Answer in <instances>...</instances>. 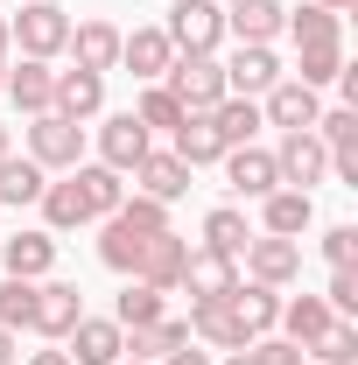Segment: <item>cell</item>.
Returning a JSON list of instances; mask_svg holds the SVG:
<instances>
[{
	"instance_id": "obj_1",
	"label": "cell",
	"mask_w": 358,
	"mask_h": 365,
	"mask_svg": "<svg viewBox=\"0 0 358 365\" xmlns=\"http://www.w3.org/2000/svg\"><path fill=\"white\" fill-rule=\"evenodd\" d=\"M7 36H14L21 56L56 63L63 43H71V7H56V0H21V14H7Z\"/></svg>"
},
{
	"instance_id": "obj_2",
	"label": "cell",
	"mask_w": 358,
	"mask_h": 365,
	"mask_svg": "<svg viewBox=\"0 0 358 365\" xmlns=\"http://www.w3.org/2000/svg\"><path fill=\"white\" fill-rule=\"evenodd\" d=\"M162 36L176 43V56H218V43H225V7H218V0H176L169 21H162Z\"/></svg>"
},
{
	"instance_id": "obj_3",
	"label": "cell",
	"mask_w": 358,
	"mask_h": 365,
	"mask_svg": "<svg viewBox=\"0 0 358 365\" xmlns=\"http://www.w3.org/2000/svg\"><path fill=\"white\" fill-rule=\"evenodd\" d=\"M218 71H225V98H267V91L288 78L281 56H274V43H239Z\"/></svg>"
},
{
	"instance_id": "obj_4",
	"label": "cell",
	"mask_w": 358,
	"mask_h": 365,
	"mask_svg": "<svg viewBox=\"0 0 358 365\" xmlns=\"http://www.w3.org/2000/svg\"><path fill=\"white\" fill-rule=\"evenodd\" d=\"M29 162H43V169H78L85 162V127L78 120H63V113H36L29 120Z\"/></svg>"
},
{
	"instance_id": "obj_5",
	"label": "cell",
	"mask_w": 358,
	"mask_h": 365,
	"mask_svg": "<svg viewBox=\"0 0 358 365\" xmlns=\"http://www.w3.org/2000/svg\"><path fill=\"white\" fill-rule=\"evenodd\" d=\"M239 260H246V281H260V288H288V281H302V239L253 232Z\"/></svg>"
},
{
	"instance_id": "obj_6",
	"label": "cell",
	"mask_w": 358,
	"mask_h": 365,
	"mask_svg": "<svg viewBox=\"0 0 358 365\" xmlns=\"http://www.w3.org/2000/svg\"><path fill=\"white\" fill-rule=\"evenodd\" d=\"M274 169H281V190H316V182L330 176V148L316 140V127H295V134H281V148H274Z\"/></svg>"
},
{
	"instance_id": "obj_7",
	"label": "cell",
	"mask_w": 358,
	"mask_h": 365,
	"mask_svg": "<svg viewBox=\"0 0 358 365\" xmlns=\"http://www.w3.org/2000/svg\"><path fill=\"white\" fill-rule=\"evenodd\" d=\"M85 317V295H78V281H63V274H43L36 281V309H29V330L36 337H71V323Z\"/></svg>"
},
{
	"instance_id": "obj_8",
	"label": "cell",
	"mask_w": 358,
	"mask_h": 365,
	"mask_svg": "<svg viewBox=\"0 0 358 365\" xmlns=\"http://www.w3.org/2000/svg\"><path fill=\"white\" fill-rule=\"evenodd\" d=\"M162 85L176 91L183 113H211V106L225 98V71H218V56H176Z\"/></svg>"
},
{
	"instance_id": "obj_9",
	"label": "cell",
	"mask_w": 358,
	"mask_h": 365,
	"mask_svg": "<svg viewBox=\"0 0 358 365\" xmlns=\"http://www.w3.org/2000/svg\"><path fill=\"white\" fill-rule=\"evenodd\" d=\"M120 36H127V29H113V21H106V14H85V21H71V63H78V71H98V78H106V71H120Z\"/></svg>"
},
{
	"instance_id": "obj_10",
	"label": "cell",
	"mask_w": 358,
	"mask_h": 365,
	"mask_svg": "<svg viewBox=\"0 0 358 365\" xmlns=\"http://www.w3.org/2000/svg\"><path fill=\"white\" fill-rule=\"evenodd\" d=\"M190 176H197V169L183 162L176 148H148V155L134 162V190H140V197H155V204H176V197H190Z\"/></svg>"
},
{
	"instance_id": "obj_11",
	"label": "cell",
	"mask_w": 358,
	"mask_h": 365,
	"mask_svg": "<svg viewBox=\"0 0 358 365\" xmlns=\"http://www.w3.org/2000/svg\"><path fill=\"white\" fill-rule=\"evenodd\" d=\"M316 140L330 148V176L358 190V106H330V113H316Z\"/></svg>"
},
{
	"instance_id": "obj_12",
	"label": "cell",
	"mask_w": 358,
	"mask_h": 365,
	"mask_svg": "<svg viewBox=\"0 0 358 365\" xmlns=\"http://www.w3.org/2000/svg\"><path fill=\"white\" fill-rule=\"evenodd\" d=\"M176 63V43L162 29H127L120 36V71H134V85H162Z\"/></svg>"
},
{
	"instance_id": "obj_13",
	"label": "cell",
	"mask_w": 358,
	"mask_h": 365,
	"mask_svg": "<svg viewBox=\"0 0 358 365\" xmlns=\"http://www.w3.org/2000/svg\"><path fill=\"white\" fill-rule=\"evenodd\" d=\"M63 344H71V365H120L127 359V330L113 317H78Z\"/></svg>"
},
{
	"instance_id": "obj_14",
	"label": "cell",
	"mask_w": 358,
	"mask_h": 365,
	"mask_svg": "<svg viewBox=\"0 0 358 365\" xmlns=\"http://www.w3.org/2000/svg\"><path fill=\"white\" fill-rule=\"evenodd\" d=\"M176 288H190V302H225L232 288H239V260H225V253H211V246H197L190 260H183V281Z\"/></svg>"
},
{
	"instance_id": "obj_15",
	"label": "cell",
	"mask_w": 358,
	"mask_h": 365,
	"mask_svg": "<svg viewBox=\"0 0 358 365\" xmlns=\"http://www.w3.org/2000/svg\"><path fill=\"white\" fill-rule=\"evenodd\" d=\"M148 148H155V134L140 127L134 113H113V120L98 127V162H106V169H120V176H134V162L148 155Z\"/></svg>"
},
{
	"instance_id": "obj_16",
	"label": "cell",
	"mask_w": 358,
	"mask_h": 365,
	"mask_svg": "<svg viewBox=\"0 0 358 365\" xmlns=\"http://www.w3.org/2000/svg\"><path fill=\"white\" fill-rule=\"evenodd\" d=\"M0 267L14 274V281H43V274H56V232H14L7 246H0Z\"/></svg>"
},
{
	"instance_id": "obj_17",
	"label": "cell",
	"mask_w": 358,
	"mask_h": 365,
	"mask_svg": "<svg viewBox=\"0 0 358 365\" xmlns=\"http://www.w3.org/2000/svg\"><path fill=\"white\" fill-rule=\"evenodd\" d=\"M190 337H204L211 351H246L253 344V330L239 323L232 302H190Z\"/></svg>"
},
{
	"instance_id": "obj_18",
	"label": "cell",
	"mask_w": 358,
	"mask_h": 365,
	"mask_svg": "<svg viewBox=\"0 0 358 365\" xmlns=\"http://www.w3.org/2000/svg\"><path fill=\"white\" fill-rule=\"evenodd\" d=\"M316 113H323V98L310 85H295V78H281V85L260 98V120L281 127V134H295V127H316Z\"/></svg>"
},
{
	"instance_id": "obj_19",
	"label": "cell",
	"mask_w": 358,
	"mask_h": 365,
	"mask_svg": "<svg viewBox=\"0 0 358 365\" xmlns=\"http://www.w3.org/2000/svg\"><path fill=\"white\" fill-rule=\"evenodd\" d=\"M310 225H316V197H310V190H267V197H260V232H274V239H302Z\"/></svg>"
},
{
	"instance_id": "obj_20",
	"label": "cell",
	"mask_w": 358,
	"mask_h": 365,
	"mask_svg": "<svg viewBox=\"0 0 358 365\" xmlns=\"http://www.w3.org/2000/svg\"><path fill=\"white\" fill-rule=\"evenodd\" d=\"M225 182L239 190V197H267V190H281V169H274L267 148H225Z\"/></svg>"
},
{
	"instance_id": "obj_21",
	"label": "cell",
	"mask_w": 358,
	"mask_h": 365,
	"mask_svg": "<svg viewBox=\"0 0 358 365\" xmlns=\"http://www.w3.org/2000/svg\"><path fill=\"white\" fill-rule=\"evenodd\" d=\"M183 260H190V239H176V232H155L148 246H140V267H134V281H148V288H176L183 281Z\"/></svg>"
},
{
	"instance_id": "obj_22",
	"label": "cell",
	"mask_w": 358,
	"mask_h": 365,
	"mask_svg": "<svg viewBox=\"0 0 358 365\" xmlns=\"http://www.w3.org/2000/svg\"><path fill=\"white\" fill-rule=\"evenodd\" d=\"M0 91H7L29 120H36V113H49V106H56V71H49V63H36V56H21V63H7V85H0Z\"/></svg>"
},
{
	"instance_id": "obj_23",
	"label": "cell",
	"mask_w": 358,
	"mask_h": 365,
	"mask_svg": "<svg viewBox=\"0 0 358 365\" xmlns=\"http://www.w3.org/2000/svg\"><path fill=\"white\" fill-rule=\"evenodd\" d=\"M71 182H78V197H85L91 225H98V218H113V211L127 204V176H120V169H106V162H78Z\"/></svg>"
},
{
	"instance_id": "obj_24",
	"label": "cell",
	"mask_w": 358,
	"mask_h": 365,
	"mask_svg": "<svg viewBox=\"0 0 358 365\" xmlns=\"http://www.w3.org/2000/svg\"><path fill=\"white\" fill-rule=\"evenodd\" d=\"M281 21H288L281 0H232V7H225V36H232V43H274Z\"/></svg>"
},
{
	"instance_id": "obj_25",
	"label": "cell",
	"mask_w": 358,
	"mask_h": 365,
	"mask_svg": "<svg viewBox=\"0 0 358 365\" xmlns=\"http://www.w3.org/2000/svg\"><path fill=\"white\" fill-rule=\"evenodd\" d=\"M98 106H106V78H98V71H78V63H71V71H56V106H49V113H63V120H78V127H85Z\"/></svg>"
},
{
	"instance_id": "obj_26",
	"label": "cell",
	"mask_w": 358,
	"mask_h": 365,
	"mask_svg": "<svg viewBox=\"0 0 358 365\" xmlns=\"http://www.w3.org/2000/svg\"><path fill=\"white\" fill-rule=\"evenodd\" d=\"M330 323H337V317H330V302H323V295H281V323H274V330H281L288 344H302V351H310Z\"/></svg>"
},
{
	"instance_id": "obj_27",
	"label": "cell",
	"mask_w": 358,
	"mask_h": 365,
	"mask_svg": "<svg viewBox=\"0 0 358 365\" xmlns=\"http://www.w3.org/2000/svg\"><path fill=\"white\" fill-rule=\"evenodd\" d=\"M281 36H295V49H323V43H344V14H330V7H288V21H281Z\"/></svg>"
},
{
	"instance_id": "obj_28",
	"label": "cell",
	"mask_w": 358,
	"mask_h": 365,
	"mask_svg": "<svg viewBox=\"0 0 358 365\" xmlns=\"http://www.w3.org/2000/svg\"><path fill=\"white\" fill-rule=\"evenodd\" d=\"M176 155L190 162V169H211V162H225V140H218V127H211V113H183V127L176 134Z\"/></svg>"
},
{
	"instance_id": "obj_29",
	"label": "cell",
	"mask_w": 358,
	"mask_h": 365,
	"mask_svg": "<svg viewBox=\"0 0 358 365\" xmlns=\"http://www.w3.org/2000/svg\"><path fill=\"white\" fill-rule=\"evenodd\" d=\"M36 204H43V232H56V239L78 232V225H91V211H85V197H78V182H71V176H63V182H43Z\"/></svg>"
},
{
	"instance_id": "obj_30",
	"label": "cell",
	"mask_w": 358,
	"mask_h": 365,
	"mask_svg": "<svg viewBox=\"0 0 358 365\" xmlns=\"http://www.w3.org/2000/svg\"><path fill=\"white\" fill-rule=\"evenodd\" d=\"M183 344H190V323L183 317H155V323H140V330H127V351L148 359V365H162L169 351H183Z\"/></svg>"
},
{
	"instance_id": "obj_31",
	"label": "cell",
	"mask_w": 358,
	"mask_h": 365,
	"mask_svg": "<svg viewBox=\"0 0 358 365\" xmlns=\"http://www.w3.org/2000/svg\"><path fill=\"white\" fill-rule=\"evenodd\" d=\"M211 127H218L225 148H253V134L267 127V120H260V98H218V106H211Z\"/></svg>"
},
{
	"instance_id": "obj_32",
	"label": "cell",
	"mask_w": 358,
	"mask_h": 365,
	"mask_svg": "<svg viewBox=\"0 0 358 365\" xmlns=\"http://www.w3.org/2000/svg\"><path fill=\"white\" fill-rule=\"evenodd\" d=\"M225 302L239 309V323H246L253 337H267L274 323H281V288H260V281H239V288H232Z\"/></svg>"
},
{
	"instance_id": "obj_33",
	"label": "cell",
	"mask_w": 358,
	"mask_h": 365,
	"mask_svg": "<svg viewBox=\"0 0 358 365\" xmlns=\"http://www.w3.org/2000/svg\"><path fill=\"white\" fill-rule=\"evenodd\" d=\"M98 260H106V267L113 274H134L140 267V246H148V239H155V232H134V225H120V218H98Z\"/></svg>"
},
{
	"instance_id": "obj_34",
	"label": "cell",
	"mask_w": 358,
	"mask_h": 365,
	"mask_svg": "<svg viewBox=\"0 0 358 365\" xmlns=\"http://www.w3.org/2000/svg\"><path fill=\"white\" fill-rule=\"evenodd\" d=\"M246 239H253V225H246V211H239V204H218V211H204V246H211V253L239 260V253H246Z\"/></svg>"
},
{
	"instance_id": "obj_35",
	"label": "cell",
	"mask_w": 358,
	"mask_h": 365,
	"mask_svg": "<svg viewBox=\"0 0 358 365\" xmlns=\"http://www.w3.org/2000/svg\"><path fill=\"white\" fill-rule=\"evenodd\" d=\"M43 182H49L43 162H29V155H7V162H0V204H36V197H43Z\"/></svg>"
},
{
	"instance_id": "obj_36",
	"label": "cell",
	"mask_w": 358,
	"mask_h": 365,
	"mask_svg": "<svg viewBox=\"0 0 358 365\" xmlns=\"http://www.w3.org/2000/svg\"><path fill=\"white\" fill-rule=\"evenodd\" d=\"M295 85H310V91H323V85H337L344 78V43H323V49H295V71H288Z\"/></svg>"
},
{
	"instance_id": "obj_37",
	"label": "cell",
	"mask_w": 358,
	"mask_h": 365,
	"mask_svg": "<svg viewBox=\"0 0 358 365\" xmlns=\"http://www.w3.org/2000/svg\"><path fill=\"white\" fill-rule=\"evenodd\" d=\"M134 120L148 127V134H176V127H183L176 91H169V85H140V98H134Z\"/></svg>"
},
{
	"instance_id": "obj_38",
	"label": "cell",
	"mask_w": 358,
	"mask_h": 365,
	"mask_svg": "<svg viewBox=\"0 0 358 365\" xmlns=\"http://www.w3.org/2000/svg\"><path fill=\"white\" fill-rule=\"evenodd\" d=\"M162 302H169L162 288H148V281H127V288H120V302H113V323H120V330H140V323L162 317Z\"/></svg>"
},
{
	"instance_id": "obj_39",
	"label": "cell",
	"mask_w": 358,
	"mask_h": 365,
	"mask_svg": "<svg viewBox=\"0 0 358 365\" xmlns=\"http://www.w3.org/2000/svg\"><path fill=\"white\" fill-rule=\"evenodd\" d=\"M29 309H36V281H14V274H7V281H0V330L21 337V330H29Z\"/></svg>"
},
{
	"instance_id": "obj_40",
	"label": "cell",
	"mask_w": 358,
	"mask_h": 365,
	"mask_svg": "<svg viewBox=\"0 0 358 365\" xmlns=\"http://www.w3.org/2000/svg\"><path fill=\"white\" fill-rule=\"evenodd\" d=\"M310 351H316V365H352V359H358V323L337 317V323H330V330L310 344Z\"/></svg>"
},
{
	"instance_id": "obj_41",
	"label": "cell",
	"mask_w": 358,
	"mask_h": 365,
	"mask_svg": "<svg viewBox=\"0 0 358 365\" xmlns=\"http://www.w3.org/2000/svg\"><path fill=\"white\" fill-rule=\"evenodd\" d=\"M113 218H120V225H134V232H169V204H155V197H140V190H134Z\"/></svg>"
},
{
	"instance_id": "obj_42",
	"label": "cell",
	"mask_w": 358,
	"mask_h": 365,
	"mask_svg": "<svg viewBox=\"0 0 358 365\" xmlns=\"http://www.w3.org/2000/svg\"><path fill=\"white\" fill-rule=\"evenodd\" d=\"M323 302H330V317L358 323V267H330V288H323Z\"/></svg>"
},
{
	"instance_id": "obj_43",
	"label": "cell",
	"mask_w": 358,
	"mask_h": 365,
	"mask_svg": "<svg viewBox=\"0 0 358 365\" xmlns=\"http://www.w3.org/2000/svg\"><path fill=\"white\" fill-rule=\"evenodd\" d=\"M246 351H253V365H302V359H310V351H302V344H288L281 330H267V337H253Z\"/></svg>"
},
{
	"instance_id": "obj_44",
	"label": "cell",
	"mask_w": 358,
	"mask_h": 365,
	"mask_svg": "<svg viewBox=\"0 0 358 365\" xmlns=\"http://www.w3.org/2000/svg\"><path fill=\"white\" fill-rule=\"evenodd\" d=\"M323 260H330V267H358V225H330L323 232Z\"/></svg>"
},
{
	"instance_id": "obj_45",
	"label": "cell",
	"mask_w": 358,
	"mask_h": 365,
	"mask_svg": "<svg viewBox=\"0 0 358 365\" xmlns=\"http://www.w3.org/2000/svg\"><path fill=\"white\" fill-rule=\"evenodd\" d=\"M162 365H218V359H211V351H197V337H190V344H183V351H169Z\"/></svg>"
},
{
	"instance_id": "obj_46",
	"label": "cell",
	"mask_w": 358,
	"mask_h": 365,
	"mask_svg": "<svg viewBox=\"0 0 358 365\" xmlns=\"http://www.w3.org/2000/svg\"><path fill=\"white\" fill-rule=\"evenodd\" d=\"M7 63H14V36H7V14H0V85H7Z\"/></svg>"
},
{
	"instance_id": "obj_47",
	"label": "cell",
	"mask_w": 358,
	"mask_h": 365,
	"mask_svg": "<svg viewBox=\"0 0 358 365\" xmlns=\"http://www.w3.org/2000/svg\"><path fill=\"white\" fill-rule=\"evenodd\" d=\"M21 359V344H14V330H0V365H14Z\"/></svg>"
},
{
	"instance_id": "obj_48",
	"label": "cell",
	"mask_w": 358,
	"mask_h": 365,
	"mask_svg": "<svg viewBox=\"0 0 358 365\" xmlns=\"http://www.w3.org/2000/svg\"><path fill=\"white\" fill-rule=\"evenodd\" d=\"M29 365H71V351H29Z\"/></svg>"
},
{
	"instance_id": "obj_49",
	"label": "cell",
	"mask_w": 358,
	"mask_h": 365,
	"mask_svg": "<svg viewBox=\"0 0 358 365\" xmlns=\"http://www.w3.org/2000/svg\"><path fill=\"white\" fill-rule=\"evenodd\" d=\"M7 155H14V127L0 120V162H7Z\"/></svg>"
},
{
	"instance_id": "obj_50",
	"label": "cell",
	"mask_w": 358,
	"mask_h": 365,
	"mask_svg": "<svg viewBox=\"0 0 358 365\" xmlns=\"http://www.w3.org/2000/svg\"><path fill=\"white\" fill-rule=\"evenodd\" d=\"M225 365H253V351H225Z\"/></svg>"
},
{
	"instance_id": "obj_51",
	"label": "cell",
	"mask_w": 358,
	"mask_h": 365,
	"mask_svg": "<svg viewBox=\"0 0 358 365\" xmlns=\"http://www.w3.org/2000/svg\"><path fill=\"white\" fill-rule=\"evenodd\" d=\"M316 7H330V14H344V7H352V0H316Z\"/></svg>"
},
{
	"instance_id": "obj_52",
	"label": "cell",
	"mask_w": 358,
	"mask_h": 365,
	"mask_svg": "<svg viewBox=\"0 0 358 365\" xmlns=\"http://www.w3.org/2000/svg\"><path fill=\"white\" fill-rule=\"evenodd\" d=\"M120 365H148V359H120Z\"/></svg>"
}]
</instances>
